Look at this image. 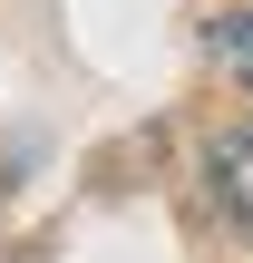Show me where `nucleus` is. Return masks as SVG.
Listing matches in <instances>:
<instances>
[{
	"mask_svg": "<svg viewBox=\"0 0 253 263\" xmlns=\"http://www.w3.org/2000/svg\"><path fill=\"white\" fill-rule=\"evenodd\" d=\"M205 176H215V205L253 234V127H224V137L205 146Z\"/></svg>",
	"mask_w": 253,
	"mask_h": 263,
	"instance_id": "f257e3e1",
	"label": "nucleus"
},
{
	"mask_svg": "<svg viewBox=\"0 0 253 263\" xmlns=\"http://www.w3.org/2000/svg\"><path fill=\"white\" fill-rule=\"evenodd\" d=\"M205 49H215V68H224V78L253 98V10H224V20L205 29Z\"/></svg>",
	"mask_w": 253,
	"mask_h": 263,
	"instance_id": "f03ea898",
	"label": "nucleus"
}]
</instances>
